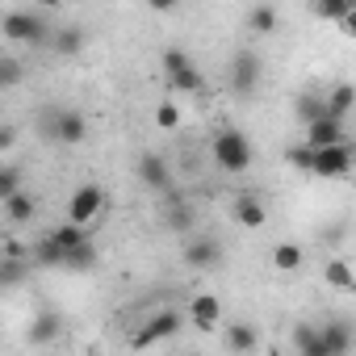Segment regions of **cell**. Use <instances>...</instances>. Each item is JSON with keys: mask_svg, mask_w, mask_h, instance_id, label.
I'll use <instances>...</instances> for the list:
<instances>
[{"mask_svg": "<svg viewBox=\"0 0 356 356\" xmlns=\"http://www.w3.org/2000/svg\"><path fill=\"white\" fill-rule=\"evenodd\" d=\"M210 155H214V163L222 168V172H231V176H239V172H248L252 168V138L243 134V130H235V126H222L218 134H214V143H210Z\"/></svg>", "mask_w": 356, "mask_h": 356, "instance_id": "1", "label": "cell"}, {"mask_svg": "<svg viewBox=\"0 0 356 356\" xmlns=\"http://www.w3.org/2000/svg\"><path fill=\"white\" fill-rule=\"evenodd\" d=\"M163 80H168V92H185V97H202L206 92V76L193 67V59L181 47L163 51Z\"/></svg>", "mask_w": 356, "mask_h": 356, "instance_id": "2", "label": "cell"}, {"mask_svg": "<svg viewBox=\"0 0 356 356\" xmlns=\"http://www.w3.org/2000/svg\"><path fill=\"white\" fill-rule=\"evenodd\" d=\"M352 168H356V147L348 138L314 151V176H323V181H343Z\"/></svg>", "mask_w": 356, "mask_h": 356, "instance_id": "3", "label": "cell"}, {"mask_svg": "<svg viewBox=\"0 0 356 356\" xmlns=\"http://www.w3.org/2000/svg\"><path fill=\"white\" fill-rule=\"evenodd\" d=\"M260 72H264L260 55H256V51H239V55L231 59V72H227L231 92H235V97H252L256 84H260Z\"/></svg>", "mask_w": 356, "mask_h": 356, "instance_id": "4", "label": "cell"}, {"mask_svg": "<svg viewBox=\"0 0 356 356\" xmlns=\"http://www.w3.org/2000/svg\"><path fill=\"white\" fill-rule=\"evenodd\" d=\"M47 134L63 147H76V143H84L88 122H84L80 109H55V113H47Z\"/></svg>", "mask_w": 356, "mask_h": 356, "instance_id": "5", "label": "cell"}, {"mask_svg": "<svg viewBox=\"0 0 356 356\" xmlns=\"http://www.w3.org/2000/svg\"><path fill=\"white\" fill-rule=\"evenodd\" d=\"M101 214H105V189H101V185H80V189L72 193V202H67V218L80 222V227H88V222H97Z\"/></svg>", "mask_w": 356, "mask_h": 356, "instance_id": "6", "label": "cell"}, {"mask_svg": "<svg viewBox=\"0 0 356 356\" xmlns=\"http://www.w3.org/2000/svg\"><path fill=\"white\" fill-rule=\"evenodd\" d=\"M47 34H51L47 22L34 17V13H9V17H5V38L17 42V47H22V42H26V47H42Z\"/></svg>", "mask_w": 356, "mask_h": 356, "instance_id": "7", "label": "cell"}, {"mask_svg": "<svg viewBox=\"0 0 356 356\" xmlns=\"http://www.w3.org/2000/svg\"><path fill=\"white\" fill-rule=\"evenodd\" d=\"M181 323H185V318L176 314V310H155V314L147 318V327L134 331L130 343H134V348H151V343H159V339H172L176 331H181Z\"/></svg>", "mask_w": 356, "mask_h": 356, "instance_id": "8", "label": "cell"}, {"mask_svg": "<svg viewBox=\"0 0 356 356\" xmlns=\"http://www.w3.org/2000/svg\"><path fill=\"white\" fill-rule=\"evenodd\" d=\"M134 172H138V181H143L147 189H155V193H168V189H172L168 159H163V155H155V151H143V155H138V163H134Z\"/></svg>", "mask_w": 356, "mask_h": 356, "instance_id": "9", "label": "cell"}, {"mask_svg": "<svg viewBox=\"0 0 356 356\" xmlns=\"http://www.w3.org/2000/svg\"><path fill=\"white\" fill-rule=\"evenodd\" d=\"M231 218H235L243 231H260V227L268 222V206H264L260 197L243 193V197H235V206H231Z\"/></svg>", "mask_w": 356, "mask_h": 356, "instance_id": "10", "label": "cell"}, {"mask_svg": "<svg viewBox=\"0 0 356 356\" xmlns=\"http://www.w3.org/2000/svg\"><path fill=\"white\" fill-rule=\"evenodd\" d=\"M323 343H327V356H343V352H352V348H356V331H352V323H348V318H331V323H323Z\"/></svg>", "mask_w": 356, "mask_h": 356, "instance_id": "11", "label": "cell"}, {"mask_svg": "<svg viewBox=\"0 0 356 356\" xmlns=\"http://www.w3.org/2000/svg\"><path fill=\"white\" fill-rule=\"evenodd\" d=\"M0 206H5V222L9 227H26V222H34L38 218V197L34 193H13V197H5V202H0Z\"/></svg>", "mask_w": 356, "mask_h": 356, "instance_id": "12", "label": "cell"}, {"mask_svg": "<svg viewBox=\"0 0 356 356\" xmlns=\"http://www.w3.org/2000/svg\"><path fill=\"white\" fill-rule=\"evenodd\" d=\"M218 260H222V243L218 239H210V235L189 239V248H185V264L189 268H214Z\"/></svg>", "mask_w": 356, "mask_h": 356, "instance_id": "13", "label": "cell"}, {"mask_svg": "<svg viewBox=\"0 0 356 356\" xmlns=\"http://www.w3.org/2000/svg\"><path fill=\"white\" fill-rule=\"evenodd\" d=\"M189 323H197L202 331L218 327V323H222V302H218L214 293H197V298L189 302Z\"/></svg>", "mask_w": 356, "mask_h": 356, "instance_id": "14", "label": "cell"}, {"mask_svg": "<svg viewBox=\"0 0 356 356\" xmlns=\"http://www.w3.org/2000/svg\"><path fill=\"white\" fill-rule=\"evenodd\" d=\"M306 143L318 151V147H331V143H343V122L339 118H318V122H310L306 126Z\"/></svg>", "mask_w": 356, "mask_h": 356, "instance_id": "15", "label": "cell"}, {"mask_svg": "<svg viewBox=\"0 0 356 356\" xmlns=\"http://www.w3.org/2000/svg\"><path fill=\"white\" fill-rule=\"evenodd\" d=\"M293 348H298L302 356H327L323 327H314V323H298V327H293Z\"/></svg>", "mask_w": 356, "mask_h": 356, "instance_id": "16", "label": "cell"}, {"mask_svg": "<svg viewBox=\"0 0 356 356\" xmlns=\"http://www.w3.org/2000/svg\"><path fill=\"white\" fill-rule=\"evenodd\" d=\"M63 331V318L55 314V310H42V314H34V327H30V343L34 348H47L55 335Z\"/></svg>", "mask_w": 356, "mask_h": 356, "instance_id": "17", "label": "cell"}, {"mask_svg": "<svg viewBox=\"0 0 356 356\" xmlns=\"http://www.w3.org/2000/svg\"><path fill=\"white\" fill-rule=\"evenodd\" d=\"M163 227L168 231H189L193 227V210L181 193H168V210H163Z\"/></svg>", "mask_w": 356, "mask_h": 356, "instance_id": "18", "label": "cell"}, {"mask_svg": "<svg viewBox=\"0 0 356 356\" xmlns=\"http://www.w3.org/2000/svg\"><path fill=\"white\" fill-rule=\"evenodd\" d=\"M222 343H227L231 352H256V348H260V335H256L252 323H231L227 335H222Z\"/></svg>", "mask_w": 356, "mask_h": 356, "instance_id": "19", "label": "cell"}, {"mask_svg": "<svg viewBox=\"0 0 356 356\" xmlns=\"http://www.w3.org/2000/svg\"><path fill=\"white\" fill-rule=\"evenodd\" d=\"M293 113H298V122H302V126H310V122L327 118V97H318V92H298Z\"/></svg>", "mask_w": 356, "mask_h": 356, "instance_id": "20", "label": "cell"}, {"mask_svg": "<svg viewBox=\"0 0 356 356\" xmlns=\"http://www.w3.org/2000/svg\"><path fill=\"white\" fill-rule=\"evenodd\" d=\"M30 260H34V264H42V268H59V264H63V248H59V239H55V235L34 239Z\"/></svg>", "mask_w": 356, "mask_h": 356, "instance_id": "21", "label": "cell"}, {"mask_svg": "<svg viewBox=\"0 0 356 356\" xmlns=\"http://www.w3.org/2000/svg\"><path fill=\"white\" fill-rule=\"evenodd\" d=\"M302 260H306V256H302V248H298V243H289V239H285V243H277V248L268 252V264H273L277 273H298V268H302Z\"/></svg>", "mask_w": 356, "mask_h": 356, "instance_id": "22", "label": "cell"}, {"mask_svg": "<svg viewBox=\"0 0 356 356\" xmlns=\"http://www.w3.org/2000/svg\"><path fill=\"white\" fill-rule=\"evenodd\" d=\"M352 109H356V88H352V84H335V88L327 92V113L343 122Z\"/></svg>", "mask_w": 356, "mask_h": 356, "instance_id": "23", "label": "cell"}, {"mask_svg": "<svg viewBox=\"0 0 356 356\" xmlns=\"http://www.w3.org/2000/svg\"><path fill=\"white\" fill-rule=\"evenodd\" d=\"M277 22H281V17H277V9L268 5V0H260V5L248 9V30H252V34H273Z\"/></svg>", "mask_w": 356, "mask_h": 356, "instance_id": "24", "label": "cell"}, {"mask_svg": "<svg viewBox=\"0 0 356 356\" xmlns=\"http://www.w3.org/2000/svg\"><path fill=\"white\" fill-rule=\"evenodd\" d=\"M323 277H327V285H335V289H343V293H356V273L348 268V260H327V268H323Z\"/></svg>", "mask_w": 356, "mask_h": 356, "instance_id": "25", "label": "cell"}, {"mask_svg": "<svg viewBox=\"0 0 356 356\" xmlns=\"http://www.w3.org/2000/svg\"><path fill=\"white\" fill-rule=\"evenodd\" d=\"M80 51H84V30H76V26H72V30H59V34H55V55L76 59Z\"/></svg>", "mask_w": 356, "mask_h": 356, "instance_id": "26", "label": "cell"}, {"mask_svg": "<svg viewBox=\"0 0 356 356\" xmlns=\"http://www.w3.org/2000/svg\"><path fill=\"white\" fill-rule=\"evenodd\" d=\"M314 13H318L323 22L343 26V22H348V13H352V0H314Z\"/></svg>", "mask_w": 356, "mask_h": 356, "instance_id": "27", "label": "cell"}, {"mask_svg": "<svg viewBox=\"0 0 356 356\" xmlns=\"http://www.w3.org/2000/svg\"><path fill=\"white\" fill-rule=\"evenodd\" d=\"M92 264H97V243H92V239L76 243V248L67 252V260H63V268H92Z\"/></svg>", "mask_w": 356, "mask_h": 356, "instance_id": "28", "label": "cell"}, {"mask_svg": "<svg viewBox=\"0 0 356 356\" xmlns=\"http://www.w3.org/2000/svg\"><path fill=\"white\" fill-rule=\"evenodd\" d=\"M13 193H22V168L17 163H5V168H0V202L13 197Z\"/></svg>", "mask_w": 356, "mask_h": 356, "instance_id": "29", "label": "cell"}, {"mask_svg": "<svg viewBox=\"0 0 356 356\" xmlns=\"http://www.w3.org/2000/svg\"><path fill=\"white\" fill-rule=\"evenodd\" d=\"M155 126H159V130H176V126H181V105L159 101V105H155Z\"/></svg>", "mask_w": 356, "mask_h": 356, "instance_id": "30", "label": "cell"}, {"mask_svg": "<svg viewBox=\"0 0 356 356\" xmlns=\"http://www.w3.org/2000/svg\"><path fill=\"white\" fill-rule=\"evenodd\" d=\"M22 84V63H17V55H5L0 59V88H17Z\"/></svg>", "mask_w": 356, "mask_h": 356, "instance_id": "31", "label": "cell"}, {"mask_svg": "<svg viewBox=\"0 0 356 356\" xmlns=\"http://www.w3.org/2000/svg\"><path fill=\"white\" fill-rule=\"evenodd\" d=\"M285 155H289V168H298V172H314V147H310V143L289 147Z\"/></svg>", "mask_w": 356, "mask_h": 356, "instance_id": "32", "label": "cell"}, {"mask_svg": "<svg viewBox=\"0 0 356 356\" xmlns=\"http://www.w3.org/2000/svg\"><path fill=\"white\" fill-rule=\"evenodd\" d=\"M147 5H151L155 13H172V9H176V0H147Z\"/></svg>", "mask_w": 356, "mask_h": 356, "instance_id": "33", "label": "cell"}, {"mask_svg": "<svg viewBox=\"0 0 356 356\" xmlns=\"http://www.w3.org/2000/svg\"><path fill=\"white\" fill-rule=\"evenodd\" d=\"M343 30H348V34L356 38V0H352V13H348V22H343Z\"/></svg>", "mask_w": 356, "mask_h": 356, "instance_id": "34", "label": "cell"}, {"mask_svg": "<svg viewBox=\"0 0 356 356\" xmlns=\"http://www.w3.org/2000/svg\"><path fill=\"white\" fill-rule=\"evenodd\" d=\"M13 147V126H5V134H0V151H9Z\"/></svg>", "mask_w": 356, "mask_h": 356, "instance_id": "35", "label": "cell"}, {"mask_svg": "<svg viewBox=\"0 0 356 356\" xmlns=\"http://www.w3.org/2000/svg\"><path fill=\"white\" fill-rule=\"evenodd\" d=\"M42 9H59V5H67V0H38Z\"/></svg>", "mask_w": 356, "mask_h": 356, "instance_id": "36", "label": "cell"}]
</instances>
